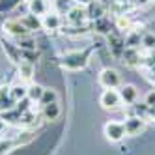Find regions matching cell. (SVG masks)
I'll return each mask as SVG.
<instances>
[{
  "label": "cell",
  "instance_id": "cell-14",
  "mask_svg": "<svg viewBox=\"0 0 155 155\" xmlns=\"http://www.w3.org/2000/svg\"><path fill=\"white\" fill-rule=\"evenodd\" d=\"M73 4H75V0H54L52 2V8L56 9V13H65L68 15V12L73 8Z\"/></svg>",
  "mask_w": 155,
  "mask_h": 155
},
{
  "label": "cell",
  "instance_id": "cell-25",
  "mask_svg": "<svg viewBox=\"0 0 155 155\" xmlns=\"http://www.w3.org/2000/svg\"><path fill=\"white\" fill-rule=\"evenodd\" d=\"M12 150V142H0V155H6Z\"/></svg>",
  "mask_w": 155,
  "mask_h": 155
},
{
  "label": "cell",
  "instance_id": "cell-24",
  "mask_svg": "<svg viewBox=\"0 0 155 155\" xmlns=\"http://www.w3.org/2000/svg\"><path fill=\"white\" fill-rule=\"evenodd\" d=\"M129 26H131V23H129L127 17H118V28H121V30H129Z\"/></svg>",
  "mask_w": 155,
  "mask_h": 155
},
{
  "label": "cell",
  "instance_id": "cell-29",
  "mask_svg": "<svg viewBox=\"0 0 155 155\" xmlns=\"http://www.w3.org/2000/svg\"><path fill=\"white\" fill-rule=\"evenodd\" d=\"M75 2H79V6H81V4H92V0H75Z\"/></svg>",
  "mask_w": 155,
  "mask_h": 155
},
{
  "label": "cell",
  "instance_id": "cell-10",
  "mask_svg": "<svg viewBox=\"0 0 155 155\" xmlns=\"http://www.w3.org/2000/svg\"><path fill=\"white\" fill-rule=\"evenodd\" d=\"M62 26V19H60V13H47L45 17H43V28L49 30V32H54L58 30Z\"/></svg>",
  "mask_w": 155,
  "mask_h": 155
},
{
  "label": "cell",
  "instance_id": "cell-27",
  "mask_svg": "<svg viewBox=\"0 0 155 155\" xmlns=\"http://www.w3.org/2000/svg\"><path fill=\"white\" fill-rule=\"evenodd\" d=\"M4 131H6V121H4L2 118H0V135H2Z\"/></svg>",
  "mask_w": 155,
  "mask_h": 155
},
{
  "label": "cell",
  "instance_id": "cell-11",
  "mask_svg": "<svg viewBox=\"0 0 155 155\" xmlns=\"http://www.w3.org/2000/svg\"><path fill=\"white\" fill-rule=\"evenodd\" d=\"M30 13H34V15H47L49 12V4H47V0H30Z\"/></svg>",
  "mask_w": 155,
  "mask_h": 155
},
{
  "label": "cell",
  "instance_id": "cell-12",
  "mask_svg": "<svg viewBox=\"0 0 155 155\" xmlns=\"http://www.w3.org/2000/svg\"><path fill=\"white\" fill-rule=\"evenodd\" d=\"M62 114V108L58 103H49V105H43V118L45 120H58V116Z\"/></svg>",
  "mask_w": 155,
  "mask_h": 155
},
{
  "label": "cell",
  "instance_id": "cell-16",
  "mask_svg": "<svg viewBox=\"0 0 155 155\" xmlns=\"http://www.w3.org/2000/svg\"><path fill=\"white\" fill-rule=\"evenodd\" d=\"M124 58L129 65H137L140 62V54L137 52V49H133V47H127L125 52H124Z\"/></svg>",
  "mask_w": 155,
  "mask_h": 155
},
{
  "label": "cell",
  "instance_id": "cell-18",
  "mask_svg": "<svg viewBox=\"0 0 155 155\" xmlns=\"http://www.w3.org/2000/svg\"><path fill=\"white\" fill-rule=\"evenodd\" d=\"M140 43H142L140 34H138V32H135V30H133L131 34L125 38V47H133V49H137V47L140 45Z\"/></svg>",
  "mask_w": 155,
  "mask_h": 155
},
{
  "label": "cell",
  "instance_id": "cell-20",
  "mask_svg": "<svg viewBox=\"0 0 155 155\" xmlns=\"http://www.w3.org/2000/svg\"><path fill=\"white\" fill-rule=\"evenodd\" d=\"M56 99H58V95H56L54 90H45L43 95H41V99H39V103L41 105H49V103H56Z\"/></svg>",
  "mask_w": 155,
  "mask_h": 155
},
{
  "label": "cell",
  "instance_id": "cell-23",
  "mask_svg": "<svg viewBox=\"0 0 155 155\" xmlns=\"http://www.w3.org/2000/svg\"><path fill=\"white\" fill-rule=\"evenodd\" d=\"M19 49H23V51H34V41L21 38V45H19Z\"/></svg>",
  "mask_w": 155,
  "mask_h": 155
},
{
  "label": "cell",
  "instance_id": "cell-13",
  "mask_svg": "<svg viewBox=\"0 0 155 155\" xmlns=\"http://www.w3.org/2000/svg\"><path fill=\"white\" fill-rule=\"evenodd\" d=\"M21 23H23L30 32L32 30H39L41 26H43V21L38 17V15H34V13H30V15H25L23 19H21Z\"/></svg>",
  "mask_w": 155,
  "mask_h": 155
},
{
  "label": "cell",
  "instance_id": "cell-6",
  "mask_svg": "<svg viewBox=\"0 0 155 155\" xmlns=\"http://www.w3.org/2000/svg\"><path fill=\"white\" fill-rule=\"evenodd\" d=\"M125 135H131V137H135V135H140V133L144 131V127H146V121H144L142 118L138 116H131L125 120Z\"/></svg>",
  "mask_w": 155,
  "mask_h": 155
},
{
  "label": "cell",
  "instance_id": "cell-30",
  "mask_svg": "<svg viewBox=\"0 0 155 155\" xmlns=\"http://www.w3.org/2000/svg\"><path fill=\"white\" fill-rule=\"evenodd\" d=\"M150 79H151V82H155V73H153V75L150 77Z\"/></svg>",
  "mask_w": 155,
  "mask_h": 155
},
{
  "label": "cell",
  "instance_id": "cell-4",
  "mask_svg": "<svg viewBox=\"0 0 155 155\" xmlns=\"http://www.w3.org/2000/svg\"><path fill=\"white\" fill-rule=\"evenodd\" d=\"M120 73L116 69H103L101 73H99V84H101L103 88H118L120 86Z\"/></svg>",
  "mask_w": 155,
  "mask_h": 155
},
{
  "label": "cell",
  "instance_id": "cell-2",
  "mask_svg": "<svg viewBox=\"0 0 155 155\" xmlns=\"http://www.w3.org/2000/svg\"><path fill=\"white\" fill-rule=\"evenodd\" d=\"M105 137L110 142H120L125 137V125L121 121H108L105 125Z\"/></svg>",
  "mask_w": 155,
  "mask_h": 155
},
{
  "label": "cell",
  "instance_id": "cell-9",
  "mask_svg": "<svg viewBox=\"0 0 155 155\" xmlns=\"http://www.w3.org/2000/svg\"><path fill=\"white\" fill-rule=\"evenodd\" d=\"M120 97L125 105H133V103H137V99H138V90L133 84H125V86L120 88Z\"/></svg>",
  "mask_w": 155,
  "mask_h": 155
},
{
  "label": "cell",
  "instance_id": "cell-7",
  "mask_svg": "<svg viewBox=\"0 0 155 155\" xmlns=\"http://www.w3.org/2000/svg\"><path fill=\"white\" fill-rule=\"evenodd\" d=\"M15 103L17 101L12 95V88H8V86L0 88V110H2V112H9V110H13Z\"/></svg>",
  "mask_w": 155,
  "mask_h": 155
},
{
  "label": "cell",
  "instance_id": "cell-26",
  "mask_svg": "<svg viewBox=\"0 0 155 155\" xmlns=\"http://www.w3.org/2000/svg\"><path fill=\"white\" fill-rule=\"evenodd\" d=\"M146 105L148 107H155V90L146 95Z\"/></svg>",
  "mask_w": 155,
  "mask_h": 155
},
{
  "label": "cell",
  "instance_id": "cell-1",
  "mask_svg": "<svg viewBox=\"0 0 155 155\" xmlns=\"http://www.w3.org/2000/svg\"><path fill=\"white\" fill-rule=\"evenodd\" d=\"M62 65L65 69H71V71H79L84 69L88 65V52H81V51H75V52H68L62 60Z\"/></svg>",
  "mask_w": 155,
  "mask_h": 155
},
{
  "label": "cell",
  "instance_id": "cell-21",
  "mask_svg": "<svg viewBox=\"0 0 155 155\" xmlns=\"http://www.w3.org/2000/svg\"><path fill=\"white\" fill-rule=\"evenodd\" d=\"M142 45L146 47V49H150V51H153L155 49V34H146L142 38Z\"/></svg>",
  "mask_w": 155,
  "mask_h": 155
},
{
  "label": "cell",
  "instance_id": "cell-8",
  "mask_svg": "<svg viewBox=\"0 0 155 155\" xmlns=\"http://www.w3.org/2000/svg\"><path fill=\"white\" fill-rule=\"evenodd\" d=\"M86 19H88V9L82 8V6H73L68 12V21L75 26H81Z\"/></svg>",
  "mask_w": 155,
  "mask_h": 155
},
{
  "label": "cell",
  "instance_id": "cell-17",
  "mask_svg": "<svg viewBox=\"0 0 155 155\" xmlns=\"http://www.w3.org/2000/svg\"><path fill=\"white\" fill-rule=\"evenodd\" d=\"M19 73H21V77H23L25 81H30L32 75H34V65L30 62H21L19 64Z\"/></svg>",
  "mask_w": 155,
  "mask_h": 155
},
{
  "label": "cell",
  "instance_id": "cell-3",
  "mask_svg": "<svg viewBox=\"0 0 155 155\" xmlns=\"http://www.w3.org/2000/svg\"><path fill=\"white\" fill-rule=\"evenodd\" d=\"M101 107L107 108V110H112L116 108L120 103H121V97H120V92L116 90V88H107V90L101 94Z\"/></svg>",
  "mask_w": 155,
  "mask_h": 155
},
{
  "label": "cell",
  "instance_id": "cell-15",
  "mask_svg": "<svg viewBox=\"0 0 155 155\" xmlns=\"http://www.w3.org/2000/svg\"><path fill=\"white\" fill-rule=\"evenodd\" d=\"M43 92H45V88L43 86H39V84H32V86H28V99L30 101H39L41 99V95H43Z\"/></svg>",
  "mask_w": 155,
  "mask_h": 155
},
{
  "label": "cell",
  "instance_id": "cell-5",
  "mask_svg": "<svg viewBox=\"0 0 155 155\" xmlns=\"http://www.w3.org/2000/svg\"><path fill=\"white\" fill-rule=\"evenodd\" d=\"M4 30L8 32V34H12V36H17V38H25L28 34V28L21 23V19H9L4 23Z\"/></svg>",
  "mask_w": 155,
  "mask_h": 155
},
{
  "label": "cell",
  "instance_id": "cell-28",
  "mask_svg": "<svg viewBox=\"0 0 155 155\" xmlns=\"http://www.w3.org/2000/svg\"><path fill=\"white\" fill-rule=\"evenodd\" d=\"M148 2H150V0H135V4H137V6H146Z\"/></svg>",
  "mask_w": 155,
  "mask_h": 155
},
{
  "label": "cell",
  "instance_id": "cell-22",
  "mask_svg": "<svg viewBox=\"0 0 155 155\" xmlns=\"http://www.w3.org/2000/svg\"><path fill=\"white\" fill-rule=\"evenodd\" d=\"M4 51L9 54V56H12L13 62H19V58H17V49L12 45V43H4Z\"/></svg>",
  "mask_w": 155,
  "mask_h": 155
},
{
  "label": "cell",
  "instance_id": "cell-19",
  "mask_svg": "<svg viewBox=\"0 0 155 155\" xmlns=\"http://www.w3.org/2000/svg\"><path fill=\"white\" fill-rule=\"evenodd\" d=\"M12 95H13L15 101H21V99H25V97L28 95V88H26V86L17 84V86H13V88H12Z\"/></svg>",
  "mask_w": 155,
  "mask_h": 155
}]
</instances>
